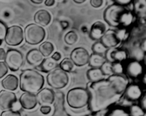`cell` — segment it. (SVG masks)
Instances as JSON below:
<instances>
[{
    "mask_svg": "<svg viewBox=\"0 0 146 116\" xmlns=\"http://www.w3.org/2000/svg\"><path fill=\"white\" fill-rule=\"evenodd\" d=\"M19 88L26 93L36 94L44 85V77L36 70L26 69L19 76Z\"/></svg>",
    "mask_w": 146,
    "mask_h": 116,
    "instance_id": "cell-2",
    "label": "cell"
},
{
    "mask_svg": "<svg viewBox=\"0 0 146 116\" xmlns=\"http://www.w3.org/2000/svg\"><path fill=\"white\" fill-rule=\"evenodd\" d=\"M107 116H130L128 111L121 106H115L108 108Z\"/></svg>",
    "mask_w": 146,
    "mask_h": 116,
    "instance_id": "cell-26",
    "label": "cell"
},
{
    "mask_svg": "<svg viewBox=\"0 0 146 116\" xmlns=\"http://www.w3.org/2000/svg\"><path fill=\"white\" fill-rule=\"evenodd\" d=\"M61 26L62 27L63 29H66V28H68L69 24H68V21H61Z\"/></svg>",
    "mask_w": 146,
    "mask_h": 116,
    "instance_id": "cell-46",
    "label": "cell"
},
{
    "mask_svg": "<svg viewBox=\"0 0 146 116\" xmlns=\"http://www.w3.org/2000/svg\"><path fill=\"white\" fill-rule=\"evenodd\" d=\"M1 85L5 90L14 91L19 86V79L16 76L9 74L1 81Z\"/></svg>",
    "mask_w": 146,
    "mask_h": 116,
    "instance_id": "cell-18",
    "label": "cell"
},
{
    "mask_svg": "<svg viewBox=\"0 0 146 116\" xmlns=\"http://www.w3.org/2000/svg\"><path fill=\"white\" fill-rule=\"evenodd\" d=\"M40 111L43 115H47L51 113V108L50 107V105H42L40 108Z\"/></svg>",
    "mask_w": 146,
    "mask_h": 116,
    "instance_id": "cell-38",
    "label": "cell"
},
{
    "mask_svg": "<svg viewBox=\"0 0 146 116\" xmlns=\"http://www.w3.org/2000/svg\"><path fill=\"white\" fill-rule=\"evenodd\" d=\"M51 58H52L54 60H55L56 61H58L61 58V55L59 52H55L52 55Z\"/></svg>",
    "mask_w": 146,
    "mask_h": 116,
    "instance_id": "cell-43",
    "label": "cell"
},
{
    "mask_svg": "<svg viewBox=\"0 0 146 116\" xmlns=\"http://www.w3.org/2000/svg\"><path fill=\"white\" fill-rule=\"evenodd\" d=\"M112 71L115 75H122L124 73L123 66L121 62L112 63Z\"/></svg>",
    "mask_w": 146,
    "mask_h": 116,
    "instance_id": "cell-32",
    "label": "cell"
},
{
    "mask_svg": "<svg viewBox=\"0 0 146 116\" xmlns=\"http://www.w3.org/2000/svg\"><path fill=\"white\" fill-rule=\"evenodd\" d=\"M67 105L73 109H81L88 106L89 94L86 88H74L70 90L66 95Z\"/></svg>",
    "mask_w": 146,
    "mask_h": 116,
    "instance_id": "cell-3",
    "label": "cell"
},
{
    "mask_svg": "<svg viewBox=\"0 0 146 116\" xmlns=\"http://www.w3.org/2000/svg\"><path fill=\"white\" fill-rule=\"evenodd\" d=\"M126 11L124 7L118 4H111L107 7L104 14V19L108 25L114 27H119V20L121 15Z\"/></svg>",
    "mask_w": 146,
    "mask_h": 116,
    "instance_id": "cell-6",
    "label": "cell"
},
{
    "mask_svg": "<svg viewBox=\"0 0 146 116\" xmlns=\"http://www.w3.org/2000/svg\"><path fill=\"white\" fill-rule=\"evenodd\" d=\"M45 5L47 7H52L55 4V0H45Z\"/></svg>",
    "mask_w": 146,
    "mask_h": 116,
    "instance_id": "cell-45",
    "label": "cell"
},
{
    "mask_svg": "<svg viewBox=\"0 0 146 116\" xmlns=\"http://www.w3.org/2000/svg\"><path fill=\"white\" fill-rule=\"evenodd\" d=\"M106 61V59L104 56L93 53L89 56L88 64L91 68H100Z\"/></svg>",
    "mask_w": 146,
    "mask_h": 116,
    "instance_id": "cell-21",
    "label": "cell"
},
{
    "mask_svg": "<svg viewBox=\"0 0 146 116\" xmlns=\"http://www.w3.org/2000/svg\"><path fill=\"white\" fill-rule=\"evenodd\" d=\"M78 35L74 31H71L67 33L65 36V42L68 45H73L78 41Z\"/></svg>",
    "mask_w": 146,
    "mask_h": 116,
    "instance_id": "cell-30",
    "label": "cell"
},
{
    "mask_svg": "<svg viewBox=\"0 0 146 116\" xmlns=\"http://www.w3.org/2000/svg\"><path fill=\"white\" fill-rule=\"evenodd\" d=\"M66 111L69 116H88L92 113L88 108V105L81 109H73L68 106L66 108Z\"/></svg>",
    "mask_w": 146,
    "mask_h": 116,
    "instance_id": "cell-24",
    "label": "cell"
},
{
    "mask_svg": "<svg viewBox=\"0 0 146 116\" xmlns=\"http://www.w3.org/2000/svg\"><path fill=\"white\" fill-rule=\"evenodd\" d=\"M68 76L66 72L60 68H56L48 73L46 81L48 85L55 89H61L67 86Z\"/></svg>",
    "mask_w": 146,
    "mask_h": 116,
    "instance_id": "cell-5",
    "label": "cell"
},
{
    "mask_svg": "<svg viewBox=\"0 0 146 116\" xmlns=\"http://www.w3.org/2000/svg\"><path fill=\"white\" fill-rule=\"evenodd\" d=\"M106 31V26L101 21H96L91 27L90 30L89 36L91 39L98 41L102 37L104 33Z\"/></svg>",
    "mask_w": 146,
    "mask_h": 116,
    "instance_id": "cell-16",
    "label": "cell"
},
{
    "mask_svg": "<svg viewBox=\"0 0 146 116\" xmlns=\"http://www.w3.org/2000/svg\"><path fill=\"white\" fill-rule=\"evenodd\" d=\"M141 48L143 52H145V40H144L142 44H141Z\"/></svg>",
    "mask_w": 146,
    "mask_h": 116,
    "instance_id": "cell-47",
    "label": "cell"
},
{
    "mask_svg": "<svg viewBox=\"0 0 146 116\" xmlns=\"http://www.w3.org/2000/svg\"><path fill=\"white\" fill-rule=\"evenodd\" d=\"M21 108L26 110H32L36 106L37 100L35 94L24 92L19 100Z\"/></svg>",
    "mask_w": 146,
    "mask_h": 116,
    "instance_id": "cell-15",
    "label": "cell"
},
{
    "mask_svg": "<svg viewBox=\"0 0 146 116\" xmlns=\"http://www.w3.org/2000/svg\"><path fill=\"white\" fill-rule=\"evenodd\" d=\"M143 95V91L141 87L135 84H128L125 90L123 98L129 102L138 101Z\"/></svg>",
    "mask_w": 146,
    "mask_h": 116,
    "instance_id": "cell-11",
    "label": "cell"
},
{
    "mask_svg": "<svg viewBox=\"0 0 146 116\" xmlns=\"http://www.w3.org/2000/svg\"><path fill=\"white\" fill-rule=\"evenodd\" d=\"M4 63L9 69L11 71H17L24 64L23 55L20 51L16 49H9L6 52Z\"/></svg>",
    "mask_w": 146,
    "mask_h": 116,
    "instance_id": "cell-7",
    "label": "cell"
},
{
    "mask_svg": "<svg viewBox=\"0 0 146 116\" xmlns=\"http://www.w3.org/2000/svg\"><path fill=\"white\" fill-rule=\"evenodd\" d=\"M17 101V95L12 91L7 90L0 91V108L1 110H10L13 104Z\"/></svg>",
    "mask_w": 146,
    "mask_h": 116,
    "instance_id": "cell-10",
    "label": "cell"
},
{
    "mask_svg": "<svg viewBox=\"0 0 146 116\" xmlns=\"http://www.w3.org/2000/svg\"><path fill=\"white\" fill-rule=\"evenodd\" d=\"M9 68L7 66L6 64L2 61H0V79L2 78L8 73Z\"/></svg>",
    "mask_w": 146,
    "mask_h": 116,
    "instance_id": "cell-35",
    "label": "cell"
},
{
    "mask_svg": "<svg viewBox=\"0 0 146 116\" xmlns=\"http://www.w3.org/2000/svg\"><path fill=\"white\" fill-rule=\"evenodd\" d=\"M143 82L144 85H145L146 82H145V75H143Z\"/></svg>",
    "mask_w": 146,
    "mask_h": 116,
    "instance_id": "cell-50",
    "label": "cell"
},
{
    "mask_svg": "<svg viewBox=\"0 0 146 116\" xmlns=\"http://www.w3.org/2000/svg\"><path fill=\"white\" fill-rule=\"evenodd\" d=\"M0 116H21L19 111H14L12 110H6L1 113Z\"/></svg>",
    "mask_w": 146,
    "mask_h": 116,
    "instance_id": "cell-36",
    "label": "cell"
},
{
    "mask_svg": "<svg viewBox=\"0 0 146 116\" xmlns=\"http://www.w3.org/2000/svg\"><path fill=\"white\" fill-rule=\"evenodd\" d=\"M31 1H32L33 3H34V4H41L44 0H31Z\"/></svg>",
    "mask_w": 146,
    "mask_h": 116,
    "instance_id": "cell-48",
    "label": "cell"
},
{
    "mask_svg": "<svg viewBox=\"0 0 146 116\" xmlns=\"http://www.w3.org/2000/svg\"><path fill=\"white\" fill-rule=\"evenodd\" d=\"M100 41L107 48H114L120 44V40L118 39L115 31L109 29L106 31L104 35L100 38Z\"/></svg>",
    "mask_w": 146,
    "mask_h": 116,
    "instance_id": "cell-13",
    "label": "cell"
},
{
    "mask_svg": "<svg viewBox=\"0 0 146 116\" xmlns=\"http://www.w3.org/2000/svg\"><path fill=\"white\" fill-rule=\"evenodd\" d=\"M140 99H141V101H140V106L141 107V108H142L143 110H144V111H145L146 110V93H143L142 96H141V98H140Z\"/></svg>",
    "mask_w": 146,
    "mask_h": 116,
    "instance_id": "cell-39",
    "label": "cell"
},
{
    "mask_svg": "<svg viewBox=\"0 0 146 116\" xmlns=\"http://www.w3.org/2000/svg\"><path fill=\"white\" fill-rule=\"evenodd\" d=\"M45 30L42 27L38 24H29L24 31L25 41L31 45H36L42 42L45 38Z\"/></svg>",
    "mask_w": 146,
    "mask_h": 116,
    "instance_id": "cell-4",
    "label": "cell"
},
{
    "mask_svg": "<svg viewBox=\"0 0 146 116\" xmlns=\"http://www.w3.org/2000/svg\"><path fill=\"white\" fill-rule=\"evenodd\" d=\"M103 0H91V5L94 8H99L102 6Z\"/></svg>",
    "mask_w": 146,
    "mask_h": 116,
    "instance_id": "cell-40",
    "label": "cell"
},
{
    "mask_svg": "<svg viewBox=\"0 0 146 116\" xmlns=\"http://www.w3.org/2000/svg\"><path fill=\"white\" fill-rule=\"evenodd\" d=\"M2 41H1V40H0V46H1V44H2Z\"/></svg>",
    "mask_w": 146,
    "mask_h": 116,
    "instance_id": "cell-51",
    "label": "cell"
},
{
    "mask_svg": "<svg viewBox=\"0 0 146 116\" xmlns=\"http://www.w3.org/2000/svg\"><path fill=\"white\" fill-rule=\"evenodd\" d=\"M59 68L65 72H71L74 68V64L71 58H66L61 61L59 64Z\"/></svg>",
    "mask_w": 146,
    "mask_h": 116,
    "instance_id": "cell-27",
    "label": "cell"
},
{
    "mask_svg": "<svg viewBox=\"0 0 146 116\" xmlns=\"http://www.w3.org/2000/svg\"><path fill=\"white\" fill-rule=\"evenodd\" d=\"M114 1V4H118V5L121 6V7H126L129 5L133 0H113Z\"/></svg>",
    "mask_w": 146,
    "mask_h": 116,
    "instance_id": "cell-37",
    "label": "cell"
},
{
    "mask_svg": "<svg viewBox=\"0 0 146 116\" xmlns=\"http://www.w3.org/2000/svg\"><path fill=\"white\" fill-rule=\"evenodd\" d=\"M7 27L3 21H0V40L4 41L5 38L6 33H7Z\"/></svg>",
    "mask_w": 146,
    "mask_h": 116,
    "instance_id": "cell-34",
    "label": "cell"
},
{
    "mask_svg": "<svg viewBox=\"0 0 146 116\" xmlns=\"http://www.w3.org/2000/svg\"><path fill=\"white\" fill-rule=\"evenodd\" d=\"M24 40V31L21 27L19 26H12L7 28L6 33L5 41L6 44L9 46H18L21 44Z\"/></svg>",
    "mask_w": 146,
    "mask_h": 116,
    "instance_id": "cell-8",
    "label": "cell"
},
{
    "mask_svg": "<svg viewBox=\"0 0 146 116\" xmlns=\"http://www.w3.org/2000/svg\"><path fill=\"white\" fill-rule=\"evenodd\" d=\"M108 48L101 42V41H97L92 46V51L94 54H98L103 55L106 52Z\"/></svg>",
    "mask_w": 146,
    "mask_h": 116,
    "instance_id": "cell-29",
    "label": "cell"
},
{
    "mask_svg": "<svg viewBox=\"0 0 146 116\" xmlns=\"http://www.w3.org/2000/svg\"><path fill=\"white\" fill-rule=\"evenodd\" d=\"M36 97L37 103L39 104L41 106L51 105L54 102V99H55L54 91L47 88L40 90L36 94Z\"/></svg>",
    "mask_w": 146,
    "mask_h": 116,
    "instance_id": "cell-12",
    "label": "cell"
},
{
    "mask_svg": "<svg viewBox=\"0 0 146 116\" xmlns=\"http://www.w3.org/2000/svg\"><path fill=\"white\" fill-rule=\"evenodd\" d=\"M100 69L101 70L102 73L105 76H110L113 75V71H112V63L109 62V61H106L104 64L101 66Z\"/></svg>",
    "mask_w": 146,
    "mask_h": 116,
    "instance_id": "cell-31",
    "label": "cell"
},
{
    "mask_svg": "<svg viewBox=\"0 0 146 116\" xmlns=\"http://www.w3.org/2000/svg\"><path fill=\"white\" fill-rule=\"evenodd\" d=\"M134 21V15L131 11H126L121 15L119 20V27L121 28H125L130 27Z\"/></svg>",
    "mask_w": 146,
    "mask_h": 116,
    "instance_id": "cell-22",
    "label": "cell"
},
{
    "mask_svg": "<svg viewBox=\"0 0 146 116\" xmlns=\"http://www.w3.org/2000/svg\"><path fill=\"white\" fill-rule=\"evenodd\" d=\"M86 1V0H74V2L77 3V4H81V3L85 2Z\"/></svg>",
    "mask_w": 146,
    "mask_h": 116,
    "instance_id": "cell-49",
    "label": "cell"
},
{
    "mask_svg": "<svg viewBox=\"0 0 146 116\" xmlns=\"http://www.w3.org/2000/svg\"><path fill=\"white\" fill-rule=\"evenodd\" d=\"M57 66H58L57 61L53 59L51 57H49V58H44V61L41 62V64L39 66L36 67V68L38 71H41V72L48 73L52 71V70H54V68H57Z\"/></svg>",
    "mask_w": 146,
    "mask_h": 116,
    "instance_id": "cell-20",
    "label": "cell"
},
{
    "mask_svg": "<svg viewBox=\"0 0 146 116\" xmlns=\"http://www.w3.org/2000/svg\"><path fill=\"white\" fill-rule=\"evenodd\" d=\"M21 108V105H20L19 102H18V101H17V102H15L14 104H13L12 107H11V108L10 110H12V111H19Z\"/></svg>",
    "mask_w": 146,
    "mask_h": 116,
    "instance_id": "cell-42",
    "label": "cell"
},
{
    "mask_svg": "<svg viewBox=\"0 0 146 116\" xmlns=\"http://www.w3.org/2000/svg\"><path fill=\"white\" fill-rule=\"evenodd\" d=\"M115 33H116V35L118 36V39L120 40V41L126 40L128 36H129V33L128 32L125 28H120L118 31H115Z\"/></svg>",
    "mask_w": 146,
    "mask_h": 116,
    "instance_id": "cell-33",
    "label": "cell"
},
{
    "mask_svg": "<svg viewBox=\"0 0 146 116\" xmlns=\"http://www.w3.org/2000/svg\"><path fill=\"white\" fill-rule=\"evenodd\" d=\"M129 81L126 76L113 75L97 82L87 84L86 90L89 94L88 108L91 113L106 109L121 100Z\"/></svg>",
    "mask_w": 146,
    "mask_h": 116,
    "instance_id": "cell-1",
    "label": "cell"
},
{
    "mask_svg": "<svg viewBox=\"0 0 146 116\" xmlns=\"http://www.w3.org/2000/svg\"><path fill=\"white\" fill-rule=\"evenodd\" d=\"M108 111V108L100 110V111H96V112L93 113V115H94L93 116H107Z\"/></svg>",
    "mask_w": 146,
    "mask_h": 116,
    "instance_id": "cell-41",
    "label": "cell"
},
{
    "mask_svg": "<svg viewBox=\"0 0 146 116\" xmlns=\"http://www.w3.org/2000/svg\"><path fill=\"white\" fill-rule=\"evenodd\" d=\"M44 59V56L38 49L31 50L27 54V61L29 64L33 66H38Z\"/></svg>",
    "mask_w": 146,
    "mask_h": 116,
    "instance_id": "cell-17",
    "label": "cell"
},
{
    "mask_svg": "<svg viewBox=\"0 0 146 116\" xmlns=\"http://www.w3.org/2000/svg\"><path fill=\"white\" fill-rule=\"evenodd\" d=\"M6 56V52L4 51V48H0V61H2V60H4Z\"/></svg>",
    "mask_w": 146,
    "mask_h": 116,
    "instance_id": "cell-44",
    "label": "cell"
},
{
    "mask_svg": "<svg viewBox=\"0 0 146 116\" xmlns=\"http://www.w3.org/2000/svg\"><path fill=\"white\" fill-rule=\"evenodd\" d=\"M130 116H145V111L141 108L140 105L134 104L128 110Z\"/></svg>",
    "mask_w": 146,
    "mask_h": 116,
    "instance_id": "cell-28",
    "label": "cell"
},
{
    "mask_svg": "<svg viewBox=\"0 0 146 116\" xmlns=\"http://www.w3.org/2000/svg\"><path fill=\"white\" fill-rule=\"evenodd\" d=\"M51 14L46 10H39L34 15V21L41 27H46L51 22Z\"/></svg>",
    "mask_w": 146,
    "mask_h": 116,
    "instance_id": "cell-19",
    "label": "cell"
},
{
    "mask_svg": "<svg viewBox=\"0 0 146 116\" xmlns=\"http://www.w3.org/2000/svg\"><path fill=\"white\" fill-rule=\"evenodd\" d=\"M54 46L51 42L48 41H46L43 44H41L39 46V49L38 51L41 53L44 57H48L53 52H54Z\"/></svg>",
    "mask_w": 146,
    "mask_h": 116,
    "instance_id": "cell-25",
    "label": "cell"
},
{
    "mask_svg": "<svg viewBox=\"0 0 146 116\" xmlns=\"http://www.w3.org/2000/svg\"><path fill=\"white\" fill-rule=\"evenodd\" d=\"M89 54L83 47L76 48L71 54V59L74 62V65L77 66H84L86 65L89 59Z\"/></svg>",
    "mask_w": 146,
    "mask_h": 116,
    "instance_id": "cell-9",
    "label": "cell"
},
{
    "mask_svg": "<svg viewBox=\"0 0 146 116\" xmlns=\"http://www.w3.org/2000/svg\"><path fill=\"white\" fill-rule=\"evenodd\" d=\"M143 72V68L142 64L136 60L129 61L125 68L126 75L131 78H138L142 75Z\"/></svg>",
    "mask_w": 146,
    "mask_h": 116,
    "instance_id": "cell-14",
    "label": "cell"
},
{
    "mask_svg": "<svg viewBox=\"0 0 146 116\" xmlns=\"http://www.w3.org/2000/svg\"><path fill=\"white\" fill-rule=\"evenodd\" d=\"M86 75L90 82H97L105 78V76L100 68H91L87 71Z\"/></svg>",
    "mask_w": 146,
    "mask_h": 116,
    "instance_id": "cell-23",
    "label": "cell"
}]
</instances>
